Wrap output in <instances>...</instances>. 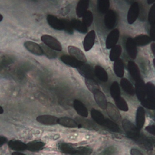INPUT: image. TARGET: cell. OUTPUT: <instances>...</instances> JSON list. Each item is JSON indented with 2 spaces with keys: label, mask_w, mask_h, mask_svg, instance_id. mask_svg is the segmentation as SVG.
Here are the masks:
<instances>
[{
  "label": "cell",
  "mask_w": 155,
  "mask_h": 155,
  "mask_svg": "<svg viewBox=\"0 0 155 155\" xmlns=\"http://www.w3.org/2000/svg\"><path fill=\"white\" fill-rule=\"evenodd\" d=\"M150 37L153 41H155V23L151 25L150 30Z\"/></svg>",
  "instance_id": "cell-46"
},
{
  "label": "cell",
  "mask_w": 155,
  "mask_h": 155,
  "mask_svg": "<svg viewBox=\"0 0 155 155\" xmlns=\"http://www.w3.org/2000/svg\"><path fill=\"white\" fill-rule=\"evenodd\" d=\"M78 122L81 124V126H84L85 127H88V128H90V127H93L94 125L91 123L89 120H84L82 119H79V121H78Z\"/></svg>",
  "instance_id": "cell-45"
},
{
  "label": "cell",
  "mask_w": 155,
  "mask_h": 155,
  "mask_svg": "<svg viewBox=\"0 0 155 155\" xmlns=\"http://www.w3.org/2000/svg\"><path fill=\"white\" fill-rule=\"evenodd\" d=\"M59 149L62 152L70 155H75L76 153V148H73L71 145L67 143H62L59 145Z\"/></svg>",
  "instance_id": "cell-32"
},
{
  "label": "cell",
  "mask_w": 155,
  "mask_h": 155,
  "mask_svg": "<svg viewBox=\"0 0 155 155\" xmlns=\"http://www.w3.org/2000/svg\"><path fill=\"white\" fill-rule=\"evenodd\" d=\"M153 64H154V67H155V58L153 59Z\"/></svg>",
  "instance_id": "cell-57"
},
{
  "label": "cell",
  "mask_w": 155,
  "mask_h": 155,
  "mask_svg": "<svg viewBox=\"0 0 155 155\" xmlns=\"http://www.w3.org/2000/svg\"><path fill=\"white\" fill-rule=\"evenodd\" d=\"M93 21V15L91 12L87 10L82 16V22L88 27L91 25Z\"/></svg>",
  "instance_id": "cell-39"
},
{
  "label": "cell",
  "mask_w": 155,
  "mask_h": 155,
  "mask_svg": "<svg viewBox=\"0 0 155 155\" xmlns=\"http://www.w3.org/2000/svg\"><path fill=\"white\" fill-rule=\"evenodd\" d=\"M92 150L86 147H80L76 148V153L75 155H90Z\"/></svg>",
  "instance_id": "cell-41"
},
{
  "label": "cell",
  "mask_w": 155,
  "mask_h": 155,
  "mask_svg": "<svg viewBox=\"0 0 155 155\" xmlns=\"http://www.w3.org/2000/svg\"><path fill=\"white\" fill-rule=\"evenodd\" d=\"M131 155H143V154L136 148H132L130 150Z\"/></svg>",
  "instance_id": "cell-48"
},
{
  "label": "cell",
  "mask_w": 155,
  "mask_h": 155,
  "mask_svg": "<svg viewBox=\"0 0 155 155\" xmlns=\"http://www.w3.org/2000/svg\"><path fill=\"white\" fill-rule=\"evenodd\" d=\"M7 142V139L5 137L3 136H0V147H2L3 145H4Z\"/></svg>",
  "instance_id": "cell-49"
},
{
  "label": "cell",
  "mask_w": 155,
  "mask_h": 155,
  "mask_svg": "<svg viewBox=\"0 0 155 155\" xmlns=\"http://www.w3.org/2000/svg\"><path fill=\"white\" fill-rule=\"evenodd\" d=\"M94 98L96 104L102 109H106L107 107V101L104 94L99 90H96L93 93Z\"/></svg>",
  "instance_id": "cell-14"
},
{
  "label": "cell",
  "mask_w": 155,
  "mask_h": 155,
  "mask_svg": "<svg viewBox=\"0 0 155 155\" xmlns=\"http://www.w3.org/2000/svg\"><path fill=\"white\" fill-rule=\"evenodd\" d=\"M113 69L114 73L119 78H123L124 74V67L123 61L120 59H118L117 60L114 61Z\"/></svg>",
  "instance_id": "cell-24"
},
{
  "label": "cell",
  "mask_w": 155,
  "mask_h": 155,
  "mask_svg": "<svg viewBox=\"0 0 155 155\" xmlns=\"http://www.w3.org/2000/svg\"><path fill=\"white\" fill-rule=\"evenodd\" d=\"M68 51L70 56L74 57V58L77 59L79 61L85 63L87 62V59L84 54V53L78 47L70 45L68 47Z\"/></svg>",
  "instance_id": "cell-12"
},
{
  "label": "cell",
  "mask_w": 155,
  "mask_h": 155,
  "mask_svg": "<svg viewBox=\"0 0 155 155\" xmlns=\"http://www.w3.org/2000/svg\"><path fill=\"white\" fill-rule=\"evenodd\" d=\"M47 21L51 28L57 30H63L62 19H59L53 15H48L47 16Z\"/></svg>",
  "instance_id": "cell-11"
},
{
  "label": "cell",
  "mask_w": 155,
  "mask_h": 155,
  "mask_svg": "<svg viewBox=\"0 0 155 155\" xmlns=\"http://www.w3.org/2000/svg\"><path fill=\"white\" fill-rule=\"evenodd\" d=\"M43 53L45 54V55L49 59H54L56 57V53L55 52V50L51 49V48L47 47V45H41Z\"/></svg>",
  "instance_id": "cell-40"
},
{
  "label": "cell",
  "mask_w": 155,
  "mask_h": 155,
  "mask_svg": "<svg viewBox=\"0 0 155 155\" xmlns=\"http://www.w3.org/2000/svg\"><path fill=\"white\" fill-rule=\"evenodd\" d=\"M119 30L116 28L113 30L108 35L106 39V48L110 49L115 46L119 40Z\"/></svg>",
  "instance_id": "cell-5"
},
{
  "label": "cell",
  "mask_w": 155,
  "mask_h": 155,
  "mask_svg": "<svg viewBox=\"0 0 155 155\" xmlns=\"http://www.w3.org/2000/svg\"><path fill=\"white\" fill-rule=\"evenodd\" d=\"M104 23L108 29H112L116 23V15L115 12L112 10H109L105 15Z\"/></svg>",
  "instance_id": "cell-9"
},
{
  "label": "cell",
  "mask_w": 155,
  "mask_h": 155,
  "mask_svg": "<svg viewBox=\"0 0 155 155\" xmlns=\"http://www.w3.org/2000/svg\"><path fill=\"white\" fill-rule=\"evenodd\" d=\"M151 50H152V52L153 53L154 55L155 56V43H153L151 44Z\"/></svg>",
  "instance_id": "cell-50"
},
{
  "label": "cell",
  "mask_w": 155,
  "mask_h": 155,
  "mask_svg": "<svg viewBox=\"0 0 155 155\" xmlns=\"http://www.w3.org/2000/svg\"><path fill=\"white\" fill-rule=\"evenodd\" d=\"M145 130L147 132L155 136V125H150L146 127Z\"/></svg>",
  "instance_id": "cell-47"
},
{
  "label": "cell",
  "mask_w": 155,
  "mask_h": 155,
  "mask_svg": "<svg viewBox=\"0 0 155 155\" xmlns=\"http://www.w3.org/2000/svg\"><path fill=\"white\" fill-rule=\"evenodd\" d=\"M109 0H97V8L101 13H106L109 10Z\"/></svg>",
  "instance_id": "cell-36"
},
{
  "label": "cell",
  "mask_w": 155,
  "mask_h": 155,
  "mask_svg": "<svg viewBox=\"0 0 155 155\" xmlns=\"http://www.w3.org/2000/svg\"><path fill=\"white\" fill-rule=\"evenodd\" d=\"M136 141L148 151L153 150V143L150 139H148L140 135Z\"/></svg>",
  "instance_id": "cell-30"
},
{
  "label": "cell",
  "mask_w": 155,
  "mask_h": 155,
  "mask_svg": "<svg viewBox=\"0 0 155 155\" xmlns=\"http://www.w3.org/2000/svg\"><path fill=\"white\" fill-rule=\"evenodd\" d=\"M96 33L94 30H91L85 36L83 42V47L85 51H88L93 47L95 41Z\"/></svg>",
  "instance_id": "cell-10"
},
{
  "label": "cell",
  "mask_w": 155,
  "mask_h": 155,
  "mask_svg": "<svg viewBox=\"0 0 155 155\" xmlns=\"http://www.w3.org/2000/svg\"><path fill=\"white\" fill-rule=\"evenodd\" d=\"M12 155H25L19 151H14L12 153Z\"/></svg>",
  "instance_id": "cell-51"
},
{
  "label": "cell",
  "mask_w": 155,
  "mask_h": 155,
  "mask_svg": "<svg viewBox=\"0 0 155 155\" xmlns=\"http://www.w3.org/2000/svg\"><path fill=\"white\" fill-rule=\"evenodd\" d=\"M128 68L130 75L135 81H137L141 79L140 70L137 65L133 61L128 62Z\"/></svg>",
  "instance_id": "cell-21"
},
{
  "label": "cell",
  "mask_w": 155,
  "mask_h": 155,
  "mask_svg": "<svg viewBox=\"0 0 155 155\" xmlns=\"http://www.w3.org/2000/svg\"><path fill=\"white\" fill-rule=\"evenodd\" d=\"M120 85L122 89L128 94L132 96L134 94L135 89L128 79L125 78H122L120 80Z\"/></svg>",
  "instance_id": "cell-26"
},
{
  "label": "cell",
  "mask_w": 155,
  "mask_h": 155,
  "mask_svg": "<svg viewBox=\"0 0 155 155\" xmlns=\"http://www.w3.org/2000/svg\"><path fill=\"white\" fill-rule=\"evenodd\" d=\"M60 59L61 61L65 64L76 68H78L82 63H84L79 61L74 57L68 55H62L61 56Z\"/></svg>",
  "instance_id": "cell-17"
},
{
  "label": "cell",
  "mask_w": 155,
  "mask_h": 155,
  "mask_svg": "<svg viewBox=\"0 0 155 155\" xmlns=\"http://www.w3.org/2000/svg\"><path fill=\"white\" fill-rule=\"evenodd\" d=\"M45 143L42 142H29L27 144V150L32 151V152H36V151H39L41 150L44 147Z\"/></svg>",
  "instance_id": "cell-33"
},
{
  "label": "cell",
  "mask_w": 155,
  "mask_h": 155,
  "mask_svg": "<svg viewBox=\"0 0 155 155\" xmlns=\"http://www.w3.org/2000/svg\"><path fill=\"white\" fill-rule=\"evenodd\" d=\"M4 113V110L2 108V107L0 106V114H2Z\"/></svg>",
  "instance_id": "cell-54"
},
{
  "label": "cell",
  "mask_w": 155,
  "mask_h": 155,
  "mask_svg": "<svg viewBox=\"0 0 155 155\" xmlns=\"http://www.w3.org/2000/svg\"><path fill=\"white\" fill-rule=\"evenodd\" d=\"M134 40L137 45L143 46L148 44L151 42V39L148 36H147L145 35H140L137 36L134 39Z\"/></svg>",
  "instance_id": "cell-31"
},
{
  "label": "cell",
  "mask_w": 155,
  "mask_h": 155,
  "mask_svg": "<svg viewBox=\"0 0 155 155\" xmlns=\"http://www.w3.org/2000/svg\"><path fill=\"white\" fill-rule=\"evenodd\" d=\"M58 124L68 128H76L78 125L77 122L73 119L68 117H61L58 119Z\"/></svg>",
  "instance_id": "cell-22"
},
{
  "label": "cell",
  "mask_w": 155,
  "mask_h": 155,
  "mask_svg": "<svg viewBox=\"0 0 155 155\" xmlns=\"http://www.w3.org/2000/svg\"><path fill=\"white\" fill-rule=\"evenodd\" d=\"M62 22H63V30L69 34H73L74 28H73L71 24V22L66 19H62Z\"/></svg>",
  "instance_id": "cell-42"
},
{
  "label": "cell",
  "mask_w": 155,
  "mask_h": 155,
  "mask_svg": "<svg viewBox=\"0 0 155 155\" xmlns=\"http://www.w3.org/2000/svg\"><path fill=\"white\" fill-rule=\"evenodd\" d=\"M107 111L108 116L114 121L119 122L121 120V116L116 107L110 102H108L107 107Z\"/></svg>",
  "instance_id": "cell-16"
},
{
  "label": "cell",
  "mask_w": 155,
  "mask_h": 155,
  "mask_svg": "<svg viewBox=\"0 0 155 155\" xmlns=\"http://www.w3.org/2000/svg\"><path fill=\"white\" fill-rule=\"evenodd\" d=\"M147 2H148V4H151L154 3L155 0H147Z\"/></svg>",
  "instance_id": "cell-53"
},
{
  "label": "cell",
  "mask_w": 155,
  "mask_h": 155,
  "mask_svg": "<svg viewBox=\"0 0 155 155\" xmlns=\"http://www.w3.org/2000/svg\"><path fill=\"white\" fill-rule=\"evenodd\" d=\"M139 14V6L137 2H134L130 6L127 15V21L130 24L134 23Z\"/></svg>",
  "instance_id": "cell-4"
},
{
  "label": "cell",
  "mask_w": 155,
  "mask_h": 155,
  "mask_svg": "<svg viewBox=\"0 0 155 155\" xmlns=\"http://www.w3.org/2000/svg\"><path fill=\"white\" fill-rule=\"evenodd\" d=\"M2 19H3V16L1 14H0V22H1L2 21Z\"/></svg>",
  "instance_id": "cell-55"
},
{
  "label": "cell",
  "mask_w": 155,
  "mask_h": 155,
  "mask_svg": "<svg viewBox=\"0 0 155 155\" xmlns=\"http://www.w3.org/2000/svg\"><path fill=\"white\" fill-rule=\"evenodd\" d=\"M95 76L102 82H107L108 81V74L104 68L101 66L96 65L94 69Z\"/></svg>",
  "instance_id": "cell-25"
},
{
  "label": "cell",
  "mask_w": 155,
  "mask_h": 155,
  "mask_svg": "<svg viewBox=\"0 0 155 155\" xmlns=\"http://www.w3.org/2000/svg\"><path fill=\"white\" fill-rule=\"evenodd\" d=\"M58 119L56 116L50 114L39 115L36 117V120L44 125H51L58 124Z\"/></svg>",
  "instance_id": "cell-13"
},
{
  "label": "cell",
  "mask_w": 155,
  "mask_h": 155,
  "mask_svg": "<svg viewBox=\"0 0 155 155\" xmlns=\"http://www.w3.org/2000/svg\"><path fill=\"white\" fill-rule=\"evenodd\" d=\"M90 4V0H79L77 4L76 13L78 17H82L87 11Z\"/></svg>",
  "instance_id": "cell-19"
},
{
  "label": "cell",
  "mask_w": 155,
  "mask_h": 155,
  "mask_svg": "<svg viewBox=\"0 0 155 155\" xmlns=\"http://www.w3.org/2000/svg\"><path fill=\"white\" fill-rule=\"evenodd\" d=\"M24 47L30 53L35 55L41 56L42 55L43 51L42 49L41 46H40L37 43L33 42V41H25L24 42Z\"/></svg>",
  "instance_id": "cell-8"
},
{
  "label": "cell",
  "mask_w": 155,
  "mask_h": 155,
  "mask_svg": "<svg viewBox=\"0 0 155 155\" xmlns=\"http://www.w3.org/2000/svg\"><path fill=\"white\" fill-rule=\"evenodd\" d=\"M104 125H105L107 128L114 132H120V128L118 125L114 122L108 119H105Z\"/></svg>",
  "instance_id": "cell-37"
},
{
  "label": "cell",
  "mask_w": 155,
  "mask_h": 155,
  "mask_svg": "<svg viewBox=\"0 0 155 155\" xmlns=\"http://www.w3.org/2000/svg\"><path fill=\"white\" fill-rule=\"evenodd\" d=\"M85 83L86 86L87 87L88 89L91 92L94 93L97 90H99V86L97 82L94 80V79H90V78H85Z\"/></svg>",
  "instance_id": "cell-34"
},
{
  "label": "cell",
  "mask_w": 155,
  "mask_h": 155,
  "mask_svg": "<svg viewBox=\"0 0 155 155\" xmlns=\"http://www.w3.org/2000/svg\"><path fill=\"white\" fill-rule=\"evenodd\" d=\"M114 101H115L116 107L119 110L124 111H127L128 110V104L124 98H122V97H120Z\"/></svg>",
  "instance_id": "cell-38"
},
{
  "label": "cell",
  "mask_w": 155,
  "mask_h": 155,
  "mask_svg": "<svg viewBox=\"0 0 155 155\" xmlns=\"http://www.w3.org/2000/svg\"><path fill=\"white\" fill-rule=\"evenodd\" d=\"M73 107L78 113V114L83 117H87L88 115V111L85 105L79 100L74 99L73 101Z\"/></svg>",
  "instance_id": "cell-18"
},
{
  "label": "cell",
  "mask_w": 155,
  "mask_h": 155,
  "mask_svg": "<svg viewBox=\"0 0 155 155\" xmlns=\"http://www.w3.org/2000/svg\"><path fill=\"white\" fill-rule=\"evenodd\" d=\"M127 2H128V3H130L131 2H132L133 0H125Z\"/></svg>",
  "instance_id": "cell-56"
},
{
  "label": "cell",
  "mask_w": 155,
  "mask_h": 155,
  "mask_svg": "<svg viewBox=\"0 0 155 155\" xmlns=\"http://www.w3.org/2000/svg\"><path fill=\"white\" fill-rule=\"evenodd\" d=\"M135 92L137 98L141 102L145 100L146 96V86L141 79L136 81Z\"/></svg>",
  "instance_id": "cell-6"
},
{
  "label": "cell",
  "mask_w": 155,
  "mask_h": 155,
  "mask_svg": "<svg viewBox=\"0 0 155 155\" xmlns=\"http://www.w3.org/2000/svg\"><path fill=\"white\" fill-rule=\"evenodd\" d=\"M122 53V47L119 45H116L110 51V59L111 61H115L119 59V57Z\"/></svg>",
  "instance_id": "cell-29"
},
{
  "label": "cell",
  "mask_w": 155,
  "mask_h": 155,
  "mask_svg": "<svg viewBox=\"0 0 155 155\" xmlns=\"http://www.w3.org/2000/svg\"><path fill=\"white\" fill-rule=\"evenodd\" d=\"M77 69L79 73L85 78L94 79L95 75L94 71L90 65L86 63H82Z\"/></svg>",
  "instance_id": "cell-7"
},
{
  "label": "cell",
  "mask_w": 155,
  "mask_h": 155,
  "mask_svg": "<svg viewBox=\"0 0 155 155\" xmlns=\"http://www.w3.org/2000/svg\"><path fill=\"white\" fill-rule=\"evenodd\" d=\"M148 155H155V150H150L148 151Z\"/></svg>",
  "instance_id": "cell-52"
},
{
  "label": "cell",
  "mask_w": 155,
  "mask_h": 155,
  "mask_svg": "<svg viewBox=\"0 0 155 155\" xmlns=\"http://www.w3.org/2000/svg\"><path fill=\"white\" fill-rule=\"evenodd\" d=\"M9 148L15 151H22L27 150V144L20 140H10L8 143Z\"/></svg>",
  "instance_id": "cell-23"
},
{
  "label": "cell",
  "mask_w": 155,
  "mask_h": 155,
  "mask_svg": "<svg viewBox=\"0 0 155 155\" xmlns=\"http://www.w3.org/2000/svg\"><path fill=\"white\" fill-rule=\"evenodd\" d=\"M122 125L127 135L135 141L140 136L139 129L127 119L122 120Z\"/></svg>",
  "instance_id": "cell-2"
},
{
  "label": "cell",
  "mask_w": 155,
  "mask_h": 155,
  "mask_svg": "<svg viewBox=\"0 0 155 155\" xmlns=\"http://www.w3.org/2000/svg\"><path fill=\"white\" fill-rule=\"evenodd\" d=\"M71 24L74 29L81 33H86L87 32V27L79 20L72 19L71 21Z\"/></svg>",
  "instance_id": "cell-27"
},
{
  "label": "cell",
  "mask_w": 155,
  "mask_h": 155,
  "mask_svg": "<svg viewBox=\"0 0 155 155\" xmlns=\"http://www.w3.org/2000/svg\"><path fill=\"white\" fill-rule=\"evenodd\" d=\"M110 94L111 97L114 99V100H116V99L120 97V90L119 85L117 82H114L111 84L110 87Z\"/></svg>",
  "instance_id": "cell-35"
},
{
  "label": "cell",
  "mask_w": 155,
  "mask_h": 155,
  "mask_svg": "<svg viewBox=\"0 0 155 155\" xmlns=\"http://www.w3.org/2000/svg\"><path fill=\"white\" fill-rule=\"evenodd\" d=\"M91 116L93 119L99 125H104L105 118L104 117V115L98 110L96 109H91Z\"/></svg>",
  "instance_id": "cell-28"
},
{
  "label": "cell",
  "mask_w": 155,
  "mask_h": 155,
  "mask_svg": "<svg viewBox=\"0 0 155 155\" xmlns=\"http://www.w3.org/2000/svg\"><path fill=\"white\" fill-rule=\"evenodd\" d=\"M116 148L114 146H110L105 149L102 153L103 155H113L116 152Z\"/></svg>",
  "instance_id": "cell-44"
},
{
  "label": "cell",
  "mask_w": 155,
  "mask_h": 155,
  "mask_svg": "<svg viewBox=\"0 0 155 155\" xmlns=\"http://www.w3.org/2000/svg\"><path fill=\"white\" fill-rule=\"evenodd\" d=\"M41 39L45 45L55 51H61L62 49L60 42L56 38L50 35H44L41 37Z\"/></svg>",
  "instance_id": "cell-3"
},
{
  "label": "cell",
  "mask_w": 155,
  "mask_h": 155,
  "mask_svg": "<svg viewBox=\"0 0 155 155\" xmlns=\"http://www.w3.org/2000/svg\"><path fill=\"white\" fill-rule=\"evenodd\" d=\"M148 19V22L151 25L155 23V3L153 4L150 9Z\"/></svg>",
  "instance_id": "cell-43"
},
{
  "label": "cell",
  "mask_w": 155,
  "mask_h": 155,
  "mask_svg": "<svg viewBox=\"0 0 155 155\" xmlns=\"http://www.w3.org/2000/svg\"><path fill=\"white\" fill-rule=\"evenodd\" d=\"M136 44L134 39L131 38H128L126 41V49L127 50L128 54L130 57L132 59H135L137 56V47Z\"/></svg>",
  "instance_id": "cell-15"
},
{
  "label": "cell",
  "mask_w": 155,
  "mask_h": 155,
  "mask_svg": "<svg viewBox=\"0 0 155 155\" xmlns=\"http://www.w3.org/2000/svg\"><path fill=\"white\" fill-rule=\"evenodd\" d=\"M145 120V110L142 107H139L136 116V126L140 130L143 128Z\"/></svg>",
  "instance_id": "cell-20"
},
{
  "label": "cell",
  "mask_w": 155,
  "mask_h": 155,
  "mask_svg": "<svg viewBox=\"0 0 155 155\" xmlns=\"http://www.w3.org/2000/svg\"><path fill=\"white\" fill-rule=\"evenodd\" d=\"M145 86L147 98L142 102V104L148 109L154 110L155 109V85L151 82H148Z\"/></svg>",
  "instance_id": "cell-1"
}]
</instances>
